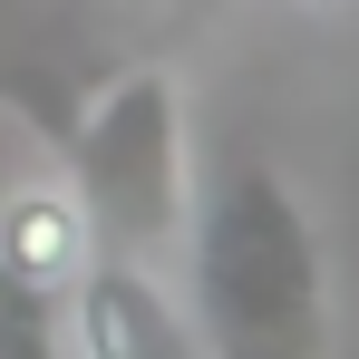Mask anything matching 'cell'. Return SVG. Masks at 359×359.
Returning <instances> with one entry per match:
<instances>
[{
  "label": "cell",
  "instance_id": "obj_3",
  "mask_svg": "<svg viewBox=\"0 0 359 359\" xmlns=\"http://www.w3.org/2000/svg\"><path fill=\"white\" fill-rule=\"evenodd\" d=\"M68 350L78 359H204L184 301L156 282V262H117L97 252L68 292Z\"/></svg>",
  "mask_w": 359,
  "mask_h": 359
},
{
  "label": "cell",
  "instance_id": "obj_4",
  "mask_svg": "<svg viewBox=\"0 0 359 359\" xmlns=\"http://www.w3.org/2000/svg\"><path fill=\"white\" fill-rule=\"evenodd\" d=\"M88 262H97V243H88V214H78V194H68L59 175L20 184V194L0 204V292L68 301Z\"/></svg>",
  "mask_w": 359,
  "mask_h": 359
},
{
  "label": "cell",
  "instance_id": "obj_6",
  "mask_svg": "<svg viewBox=\"0 0 359 359\" xmlns=\"http://www.w3.org/2000/svg\"><path fill=\"white\" fill-rule=\"evenodd\" d=\"M292 10H311V20H340V10H359V0H292Z\"/></svg>",
  "mask_w": 359,
  "mask_h": 359
},
{
  "label": "cell",
  "instance_id": "obj_5",
  "mask_svg": "<svg viewBox=\"0 0 359 359\" xmlns=\"http://www.w3.org/2000/svg\"><path fill=\"white\" fill-rule=\"evenodd\" d=\"M0 359H78L68 350V301L0 292Z\"/></svg>",
  "mask_w": 359,
  "mask_h": 359
},
{
  "label": "cell",
  "instance_id": "obj_1",
  "mask_svg": "<svg viewBox=\"0 0 359 359\" xmlns=\"http://www.w3.org/2000/svg\"><path fill=\"white\" fill-rule=\"evenodd\" d=\"M0 107L29 126L59 184L88 214V243L117 262H156L184 243L194 214V136H184L175 68H117V78H59V68H10Z\"/></svg>",
  "mask_w": 359,
  "mask_h": 359
},
{
  "label": "cell",
  "instance_id": "obj_2",
  "mask_svg": "<svg viewBox=\"0 0 359 359\" xmlns=\"http://www.w3.org/2000/svg\"><path fill=\"white\" fill-rule=\"evenodd\" d=\"M184 320L204 359H330V272L282 165L233 156L184 214Z\"/></svg>",
  "mask_w": 359,
  "mask_h": 359
}]
</instances>
